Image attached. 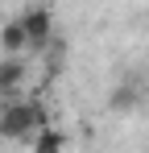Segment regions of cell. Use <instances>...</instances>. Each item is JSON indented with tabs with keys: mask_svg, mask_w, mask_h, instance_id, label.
<instances>
[{
	"mask_svg": "<svg viewBox=\"0 0 149 153\" xmlns=\"http://www.w3.org/2000/svg\"><path fill=\"white\" fill-rule=\"evenodd\" d=\"M29 54H33V42H29V33H25L21 17L4 21V25H0V58H29Z\"/></svg>",
	"mask_w": 149,
	"mask_h": 153,
	"instance_id": "obj_4",
	"label": "cell"
},
{
	"mask_svg": "<svg viewBox=\"0 0 149 153\" xmlns=\"http://www.w3.org/2000/svg\"><path fill=\"white\" fill-rule=\"evenodd\" d=\"M50 128V112L42 100H0V141H29Z\"/></svg>",
	"mask_w": 149,
	"mask_h": 153,
	"instance_id": "obj_1",
	"label": "cell"
},
{
	"mask_svg": "<svg viewBox=\"0 0 149 153\" xmlns=\"http://www.w3.org/2000/svg\"><path fill=\"white\" fill-rule=\"evenodd\" d=\"M21 25H25V33H29V42H33L37 54L58 37V33H54V13L42 8V4H37V8H25V13H21Z\"/></svg>",
	"mask_w": 149,
	"mask_h": 153,
	"instance_id": "obj_2",
	"label": "cell"
},
{
	"mask_svg": "<svg viewBox=\"0 0 149 153\" xmlns=\"http://www.w3.org/2000/svg\"><path fill=\"white\" fill-rule=\"evenodd\" d=\"M108 103H112L116 112H128V108L137 103V87H116V91L108 95Z\"/></svg>",
	"mask_w": 149,
	"mask_h": 153,
	"instance_id": "obj_6",
	"label": "cell"
},
{
	"mask_svg": "<svg viewBox=\"0 0 149 153\" xmlns=\"http://www.w3.org/2000/svg\"><path fill=\"white\" fill-rule=\"evenodd\" d=\"M29 153H66V137H62V128L50 124L46 132H37L33 145H29Z\"/></svg>",
	"mask_w": 149,
	"mask_h": 153,
	"instance_id": "obj_5",
	"label": "cell"
},
{
	"mask_svg": "<svg viewBox=\"0 0 149 153\" xmlns=\"http://www.w3.org/2000/svg\"><path fill=\"white\" fill-rule=\"evenodd\" d=\"M29 62L25 58H0V100H25Z\"/></svg>",
	"mask_w": 149,
	"mask_h": 153,
	"instance_id": "obj_3",
	"label": "cell"
}]
</instances>
